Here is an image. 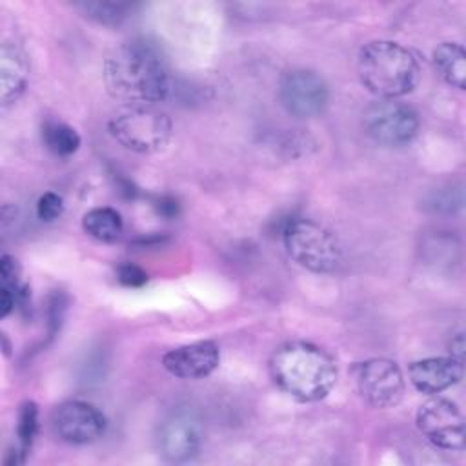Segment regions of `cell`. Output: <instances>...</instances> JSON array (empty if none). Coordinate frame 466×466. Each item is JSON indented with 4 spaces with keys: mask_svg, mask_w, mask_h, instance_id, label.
<instances>
[{
    "mask_svg": "<svg viewBox=\"0 0 466 466\" xmlns=\"http://www.w3.org/2000/svg\"><path fill=\"white\" fill-rule=\"evenodd\" d=\"M104 82L113 98L131 106L162 102L171 91L162 58L144 42H127L115 49L104 62Z\"/></svg>",
    "mask_w": 466,
    "mask_h": 466,
    "instance_id": "1",
    "label": "cell"
},
{
    "mask_svg": "<svg viewBox=\"0 0 466 466\" xmlns=\"http://www.w3.org/2000/svg\"><path fill=\"white\" fill-rule=\"evenodd\" d=\"M269 375L288 395L302 402H315L333 390L337 364L326 350L315 344L288 342L273 351Z\"/></svg>",
    "mask_w": 466,
    "mask_h": 466,
    "instance_id": "2",
    "label": "cell"
},
{
    "mask_svg": "<svg viewBox=\"0 0 466 466\" xmlns=\"http://www.w3.org/2000/svg\"><path fill=\"white\" fill-rule=\"evenodd\" d=\"M360 84L380 100L408 95L419 82V62L410 49L391 40L366 44L357 58Z\"/></svg>",
    "mask_w": 466,
    "mask_h": 466,
    "instance_id": "3",
    "label": "cell"
},
{
    "mask_svg": "<svg viewBox=\"0 0 466 466\" xmlns=\"http://www.w3.org/2000/svg\"><path fill=\"white\" fill-rule=\"evenodd\" d=\"M288 255L315 273L333 271L340 262V246L335 235L309 218H293L282 231Z\"/></svg>",
    "mask_w": 466,
    "mask_h": 466,
    "instance_id": "4",
    "label": "cell"
},
{
    "mask_svg": "<svg viewBox=\"0 0 466 466\" xmlns=\"http://www.w3.org/2000/svg\"><path fill=\"white\" fill-rule=\"evenodd\" d=\"M111 137L135 153H155L171 138V120L151 106H131L109 120Z\"/></svg>",
    "mask_w": 466,
    "mask_h": 466,
    "instance_id": "5",
    "label": "cell"
},
{
    "mask_svg": "<svg viewBox=\"0 0 466 466\" xmlns=\"http://www.w3.org/2000/svg\"><path fill=\"white\" fill-rule=\"evenodd\" d=\"M279 98L289 115L297 118H313L324 113L329 91L320 75L311 69L295 67L280 76Z\"/></svg>",
    "mask_w": 466,
    "mask_h": 466,
    "instance_id": "6",
    "label": "cell"
},
{
    "mask_svg": "<svg viewBox=\"0 0 466 466\" xmlns=\"http://www.w3.org/2000/svg\"><path fill=\"white\" fill-rule=\"evenodd\" d=\"M353 377L360 397L373 408H391L404 395L402 371L393 360L368 359L357 362L353 366Z\"/></svg>",
    "mask_w": 466,
    "mask_h": 466,
    "instance_id": "7",
    "label": "cell"
},
{
    "mask_svg": "<svg viewBox=\"0 0 466 466\" xmlns=\"http://www.w3.org/2000/svg\"><path fill=\"white\" fill-rule=\"evenodd\" d=\"M364 129L379 144L397 147L408 144L419 129L417 113L397 100H379L364 111Z\"/></svg>",
    "mask_w": 466,
    "mask_h": 466,
    "instance_id": "8",
    "label": "cell"
},
{
    "mask_svg": "<svg viewBox=\"0 0 466 466\" xmlns=\"http://www.w3.org/2000/svg\"><path fill=\"white\" fill-rule=\"evenodd\" d=\"M417 428L428 442L446 451L464 450V419L455 402L430 399L417 411Z\"/></svg>",
    "mask_w": 466,
    "mask_h": 466,
    "instance_id": "9",
    "label": "cell"
},
{
    "mask_svg": "<svg viewBox=\"0 0 466 466\" xmlns=\"http://www.w3.org/2000/svg\"><path fill=\"white\" fill-rule=\"evenodd\" d=\"M157 442L162 457L167 461H189L200 450L202 422L189 408H177L162 420Z\"/></svg>",
    "mask_w": 466,
    "mask_h": 466,
    "instance_id": "10",
    "label": "cell"
},
{
    "mask_svg": "<svg viewBox=\"0 0 466 466\" xmlns=\"http://www.w3.org/2000/svg\"><path fill=\"white\" fill-rule=\"evenodd\" d=\"M55 435L69 444H89L102 437L106 419L98 408L84 400H67L51 413Z\"/></svg>",
    "mask_w": 466,
    "mask_h": 466,
    "instance_id": "11",
    "label": "cell"
},
{
    "mask_svg": "<svg viewBox=\"0 0 466 466\" xmlns=\"http://www.w3.org/2000/svg\"><path fill=\"white\" fill-rule=\"evenodd\" d=\"M218 346L211 340H198L164 353L162 366L178 379H202L218 366Z\"/></svg>",
    "mask_w": 466,
    "mask_h": 466,
    "instance_id": "12",
    "label": "cell"
},
{
    "mask_svg": "<svg viewBox=\"0 0 466 466\" xmlns=\"http://www.w3.org/2000/svg\"><path fill=\"white\" fill-rule=\"evenodd\" d=\"M411 384L428 395L441 393L462 379V362L453 357H428L410 364Z\"/></svg>",
    "mask_w": 466,
    "mask_h": 466,
    "instance_id": "13",
    "label": "cell"
},
{
    "mask_svg": "<svg viewBox=\"0 0 466 466\" xmlns=\"http://www.w3.org/2000/svg\"><path fill=\"white\" fill-rule=\"evenodd\" d=\"M29 78V62L25 51L16 42H4L0 51V84L2 104L9 106L24 93Z\"/></svg>",
    "mask_w": 466,
    "mask_h": 466,
    "instance_id": "14",
    "label": "cell"
},
{
    "mask_svg": "<svg viewBox=\"0 0 466 466\" xmlns=\"http://www.w3.org/2000/svg\"><path fill=\"white\" fill-rule=\"evenodd\" d=\"M433 66L437 73L453 87L466 86V53L461 44L442 42L433 49Z\"/></svg>",
    "mask_w": 466,
    "mask_h": 466,
    "instance_id": "15",
    "label": "cell"
},
{
    "mask_svg": "<svg viewBox=\"0 0 466 466\" xmlns=\"http://www.w3.org/2000/svg\"><path fill=\"white\" fill-rule=\"evenodd\" d=\"M84 231L100 240V242H113L122 233L124 222L116 209L113 208H93L82 218Z\"/></svg>",
    "mask_w": 466,
    "mask_h": 466,
    "instance_id": "16",
    "label": "cell"
},
{
    "mask_svg": "<svg viewBox=\"0 0 466 466\" xmlns=\"http://www.w3.org/2000/svg\"><path fill=\"white\" fill-rule=\"evenodd\" d=\"M36 433H38V408L33 400H25L20 406L18 419H16L18 448L11 451V457L5 461V464H22L35 442Z\"/></svg>",
    "mask_w": 466,
    "mask_h": 466,
    "instance_id": "17",
    "label": "cell"
},
{
    "mask_svg": "<svg viewBox=\"0 0 466 466\" xmlns=\"http://www.w3.org/2000/svg\"><path fill=\"white\" fill-rule=\"evenodd\" d=\"M42 138L46 147L58 157H69L80 146V137L75 131V127L58 120H47L44 124Z\"/></svg>",
    "mask_w": 466,
    "mask_h": 466,
    "instance_id": "18",
    "label": "cell"
},
{
    "mask_svg": "<svg viewBox=\"0 0 466 466\" xmlns=\"http://www.w3.org/2000/svg\"><path fill=\"white\" fill-rule=\"evenodd\" d=\"M78 7L93 20L100 24H120L127 13L129 4L126 2H84L78 4Z\"/></svg>",
    "mask_w": 466,
    "mask_h": 466,
    "instance_id": "19",
    "label": "cell"
},
{
    "mask_svg": "<svg viewBox=\"0 0 466 466\" xmlns=\"http://www.w3.org/2000/svg\"><path fill=\"white\" fill-rule=\"evenodd\" d=\"M64 211V200L58 193L47 191L44 195H40L38 202H36V215L40 220L44 222H51L55 218H58Z\"/></svg>",
    "mask_w": 466,
    "mask_h": 466,
    "instance_id": "20",
    "label": "cell"
},
{
    "mask_svg": "<svg viewBox=\"0 0 466 466\" xmlns=\"http://www.w3.org/2000/svg\"><path fill=\"white\" fill-rule=\"evenodd\" d=\"M435 213H451L453 208L461 206V197L453 198V189L446 187V189H437L430 195L428 204Z\"/></svg>",
    "mask_w": 466,
    "mask_h": 466,
    "instance_id": "21",
    "label": "cell"
},
{
    "mask_svg": "<svg viewBox=\"0 0 466 466\" xmlns=\"http://www.w3.org/2000/svg\"><path fill=\"white\" fill-rule=\"evenodd\" d=\"M116 280L127 288H140L147 282V273L135 264H120L116 268Z\"/></svg>",
    "mask_w": 466,
    "mask_h": 466,
    "instance_id": "22",
    "label": "cell"
},
{
    "mask_svg": "<svg viewBox=\"0 0 466 466\" xmlns=\"http://www.w3.org/2000/svg\"><path fill=\"white\" fill-rule=\"evenodd\" d=\"M450 353H451L453 359H457L461 362L464 360V335L461 331L451 337V340H450Z\"/></svg>",
    "mask_w": 466,
    "mask_h": 466,
    "instance_id": "23",
    "label": "cell"
},
{
    "mask_svg": "<svg viewBox=\"0 0 466 466\" xmlns=\"http://www.w3.org/2000/svg\"><path fill=\"white\" fill-rule=\"evenodd\" d=\"M158 209L162 211V215H166V217H173V215H177V202H175V200H171V198H162V200H160Z\"/></svg>",
    "mask_w": 466,
    "mask_h": 466,
    "instance_id": "24",
    "label": "cell"
}]
</instances>
